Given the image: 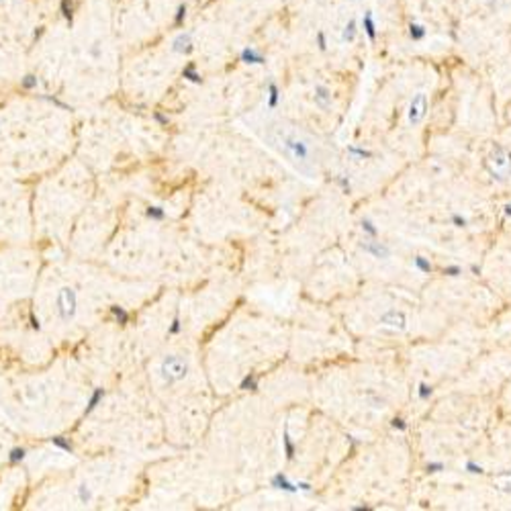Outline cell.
<instances>
[{
    "label": "cell",
    "instance_id": "obj_1",
    "mask_svg": "<svg viewBox=\"0 0 511 511\" xmlns=\"http://www.w3.org/2000/svg\"><path fill=\"white\" fill-rule=\"evenodd\" d=\"M266 139L288 164L295 166V170H299L301 174H305L307 178L317 176L315 145H313L311 137H307L303 131H299L291 125L276 123V125H270Z\"/></svg>",
    "mask_w": 511,
    "mask_h": 511
},
{
    "label": "cell",
    "instance_id": "obj_2",
    "mask_svg": "<svg viewBox=\"0 0 511 511\" xmlns=\"http://www.w3.org/2000/svg\"><path fill=\"white\" fill-rule=\"evenodd\" d=\"M485 166H487V170L491 172L493 178H497L499 182H503L511 174V153L505 147L495 145L491 149L489 158L485 160Z\"/></svg>",
    "mask_w": 511,
    "mask_h": 511
},
{
    "label": "cell",
    "instance_id": "obj_3",
    "mask_svg": "<svg viewBox=\"0 0 511 511\" xmlns=\"http://www.w3.org/2000/svg\"><path fill=\"white\" fill-rule=\"evenodd\" d=\"M186 374H189V362L178 354L166 356L160 364V377L166 384H176V383L184 381Z\"/></svg>",
    "mask_w": 511,
    "mask_h": 511
},
{
    "label": "cell",
    "instance_id": "obj_4",
    "mask_svg": "<svg viewBox=\"0 0 511 511\" xmlns=\"http://www.w3.org/2000/svg\"><path fill=\"white\" fill-rule=\"evenodd\" d=\"M56 309H58V315L64 323L72 321L76 317V311H78V293L74 291L72 286H62L58 291V297H56Z\"/></svg>",
    "mask_w": 511,
    "mask_h": 511
},
{
    "label": "cell",
    "instance_id": "obj_5",
    "mask_svg": "<svg viewBox=\"0 0 511 511\" xmlns=\"http://www.w3.org/2000/svg\"><path fill=\"white\" fill-rule=\"evenodd\" d=\"M425 113H428V96H425V92H417L411 98V102H409V111H407L409 123L419 125L425 119Z\"/></svg>",
    "mask_w": 511,
    "mask_h": 511
},
{
    "label": "cell",
    "instance_id": "obj_6",
    "mask_svg": "<svg viewBox=\"0 0 511 511\" xmlns=\"http://www.w3.org/2000/svg\"><path fill=\"white\" fill-rule=\"evenodd\" d=\"M379 323L383 327H388L393 331H405L407 329V317L403 311H397V309H388L381 315Z\"/></svg>",
    "mask_w": 511,
    "mask_h": 511
},
{
    "label": "cell",
    "instance_id": "obj_7",
    "mask_svg": "<svg viewBox=\"0 0 511 511\" xmlns=\"http://www.w3.org/2000/svg\"><path fill=\"white\" fill-rule=\"evenodd\" d=\"M360 248H362L366 254L374 256V258H379V260H386L388 256H390V250H388V246H384V244L377 242V240H374V237H364V242L360 244Z\"/></svg>",
    "mask_w": 511,
    "mask_h": 511
},
{
    "label": "cell",
    "instance_id": "obj_8",
    "mask_svg": "<svg viewBox=\"0 0 511 511\" xmlns=\"http://www.w3.org/2000/svg\"><path fill=\"white\" fill-rule=\"evenodd\" d=\"M313 98H315V105L323 111H327L331 107V92H329L327 86H323V84H317L315 86V96Z\"/></svg>",
    "mask_w": 511,
    "mask_h": 511
},
{
    "label": "cell",
    "instance_id": "obj_9",
    "mask_svg": "<svg viewBox=\"0 0 511 511\" xmlns=\"http://www.w3.org/2000/svg\"><path fill=\"white\" fill-rule=\"evenodd\" d=\"M172 51H174V54H189V51H192L191 33H180V35L174 39V43H172Z\"/></svg>",
    "mask_w": 511,
    "mask_h": 511
},
{
    "label": "cell",
    "instance_id": "obj_10",
    "mask_svg": "<svg viewBox=\"0 0 511 511\" xmlns=\"http://www.w3.org/2000/svg\"><path fill=\"white\" fill-rule=\"evenodd\" d=\"M493 487L501 493H511V470H505V472H499L493 476Z\"/></svg>",
    "mask_w": 511,
    "mask_h": 511
},
{
    "label": "cell",
    "instance_id": "obj_11",
    "mask_svg": "<svg viewBox=\"0 0 511 511\" xmlns=\"http://www.w3.org/2000/svg\"><path fill=\"white\" fill-rule=\"evenodd\" d=\"M270 483H272V487L282 489V491H288V493H297V491H299V487H297V485H293V483L288 481L282 472H278V474L272 476V481H270Z\"/></svg>",
    "mask_w": 511,
    "mask_h": 511
},
{
    "label": "cell",
    "instance_id": "obj_12",
    "mask_svg": "<svg viewBox=\"0 0 511 511\" xmlns=\"http://www.w3.org/2000/svg\"><path fill=\"white\" fill-rule=\"evenodd\" d=\"M362 27H364V33L368 35V39H370V41L377 39V23H374L372 12H370V10H366V12H364V16H362Z\"/></svg>",
    "mask_w": 511,
    "mask_h": 511
},
{
    "label": "cell",
    "instance_id": "obj_13",
    "mask_svg": "<svg viewBox=\"0 0 511 511\" xmlns=\"http://www.w3.org/2000/svg\"><path fill=\"white\" fill-rule=\"evenodd\" d=\"M242 62H246V64H264V62H266V58L260 54L258 49H254V47H246V49L242 51Z\"/></svg>",
    "mask_w": 511,
    "mask_h": 511
},
{
    "label": "cell",
    "instance_id": "obj_14",
    "mask_svg": "<svg viewBox=\"0 0 511 511\" xmlns=\"http://www.w3.org/2000/svg\"><path fill=\"white\" fill-rule=\"evenodd\" d=\"M102 399H105V388H100V386H98V388H94V390H92V395H90V399H88V407H86V415L94 411V409H96V407L100 405V401H102Z\"/></svg>",
    "mask_w": 511,
    "mask_h": 511
},
{
    "label": "cell",
    "instance_id": "obj_15",
    "mask_svg": "<svg viewBox=\"0 0 511 511\" xmlns=\"http://www.w3.org/2000/svg\"><path fill=\"white\" fill-rule=\"evenodd\" d=\"M356 33H358V23H356L354 19H350V21L346 23L344 31H342V41H344V43H352V41L356 39Z\"/></svg>",
    "mask_w": 511,
    "mask_h": 511
},
{
    "label": "cell",
    "instance_id": "obj_16",
    "mask_svg": "<svg viewBox=\"0 0 511 511\" xmlns=\"http://www.w3.org/2000/svg\"><path fill=\"white\" fill-rule=\"evenodd\" d=\"M76 497H78V501H80V503H90V501H92V491H90V487H88L86 483L78 485V489H76Z\"/></svg>",
    "mask_w": 511,
    "mask_h": 511
},
{
    "label": "cell",
    "instance_id": "obj_17",
    "mask_svg": "<svg viewBox=\"0 0 511 511\" xmlns=\"http://www.w3.org/2000/svg\"><path fill=\"white\" fill-rule=\"evenodd\" d=\"M425 27L423 25H419V23H411L409 25V37H411L413 41H421V39H425Z\"/></svg>",
    "mask_w": 511,
    "mask_h": 511
},
{
    "label": "cell",
    "instance_id": "obj_18",
    "mask_svg": "<svg viewBox=\"0 0 511 511\" xmlns=\"http://www.w3.org/2000/svg\"><path fill=\"white\" fill-rule=\"evenodd\" d=\"M51 444H54L56 448H60V450H64V452H67V454H72V452H74V446H72L65 438H62V436L51 438Z\"/></svg>",
    "mask_w": 511,
    "mask_h": 511
},
{
    "label": "cell",
    "instance_id": "obj_19",
    "mask_svg": "<svg viewBox=\"0 0 511 511\" xmlns=\"http://www.w3.org/2000/svg\"><path fill=\"white\" fill-rule=\"evenodd\" d=\"M268 109H274L276 105H278V86L274 82H270V86H268Z\"/></svg>",
    "mask_w": 511,
    "mask_h": 511
},
{
    "label": "cell",
    "instance_id": "obj_20",
    "mask_svg": "<svg viewBox=\"0 0 511 511\" xmlns=\"http://www.w3.org/2000/svg\"><path fill=\"white\" fill-rule=\"evenodd\" d=\"M111 313L117 317V321L121 323V325H125V323L129 321V313L123 309V307H119V305H113V307H111Z\"/></svg>",
    "mask_w": 511,
    "mask_h": 511
},
{
    "label": "cell",
    "instance_id": "obj_21",
    "mask_svg": "<svg viewBox=\"0 0 511 511\" xmlns=\"http://www.w3.org/2000/svg\"><path fill=\"white\" fill-rule=\"evenodd\" d=\"M182 76H184V78H189L191 82H200V80H202V78H200V74L196 72V65H194V64H189V65H186L184 70H182Z\"/></svg>",
    "mask_w": 511,
    "mask_h": 511
},
{
    "label": "cell",
    "instance_id": "obj_22",
    "mask_svg": "<svg viewBox=\"0 0 511 511\" xmlns=\"http://www.w3.org/2000/svg\"><path fill=\"white\" fill-rule=\"evenodd\" d=\"M240 388L242 390H258V379H256V374H248V377L242 381Z\"/></svg>",
    "mask_w": 511,
    "mask_h": 511
},
{
    "label": "cell",
    "instance_id": "obj_23",
    "mask_svg": "<svg viewBox=\"0 0 511 511\" xmlns=\"http://www.w3.org/2000/svg\"><path fill=\"white\" fill-rule=\"evenodd\" d=\"M282 442H284V452H286V458H288V460H293V456H295V446H293V442H291V436H288V428H284Z\"/></svg>",
    "mask_w": 511,
    "mask_h": 511
},
{
    "label": "cell",
    "instance_id": "obj_24",
    "mask_svg": "<svg viewBox=\"0 0 511 511\" xmlns=\"http://www.w3.org/2000/svg\"><path fill=\"white\" fill-rule=\"evenodd\" d=\"M145 215H147L149 219H153V221H162V219L166 217V211H164L162 207H147Z\"/></svg>",
    "mask_w": 511,
    "mask_h": 511
},
{
    "label": "cell",
    "instance_id": "obj_25",
    "mask_svg": "<svg viewBox=\"0 0 511 511\" xmlns=\"http://www.w3.org/2000/svg\"><path fill=\"white\" fill-rule=\"evenodd\" d=\"M25 456H27V450H25V448H12L10 454H8V460L14 464V462H21Z\"/></svg>",
    "mask_w": 511,
    "mask_h": 511
},
{
    "label": "cell",
    "instance_id": "obj_26",
    "mask_svg": "<svg viewBox=\"0 0 511 511\" xmlns=\"http://www.w3.org/2000/svg\"><path fill=\"white\" fill-rule=\"evenodd\" d=\"M62 14L65 16L67 21L72 23V16H74V12H72V2H70V0H62Z\"/></svg>",
    "mask_w": 511,
    "mask_h": 511
},
{
    "label": "cell",
    "instance_id": "obj_27",
    "mask_svg": "<svg viewBox=\"0 0 511 511\" xmlns=\"http://www.w3.org/2000/svg\"><path fill=\"white\" fill-rule=\"evenodd\" d=\"M21 86H23V88H27V90H31V88H35V86H37V78H35V76H33V74L25 76V78H23V82H21Z\"/></svg>",
    "mask_w": 511,
    "mask_h": 511
},
{
    "label": "cell",
    "instance_id": "obj_28",
    "mask_svg": "<svg viewBox=\"0 0 511 511\" xmlns=\"http://www.w3.org/2000/svg\"><path fill=\"white\" fill-rule=\"evenodd\" d=\"M362 229H364L370 237H377V233H379V231H377V227H372V223H370L368 219H364V221H362Z\"/></svg>",
    "mask_w": 511,
    "mask_h": 511
},
{
    "label": "cell",
    "instance_id": "obj_29",
    "mask_svg": "<svg viewBox=\"0 0 511 511\" xmlns=\"http://www.w3.org/2000/svg\"><path fill=\"white\" fill-rule=\"evenodd\" d=\"M348 151L352 153V156H358V158H370V156H372L370 151H366V149H358V147H348Z\"/></svg>",
    "mask_w": 511,
    "mask_h": 511
},
{
    "label": "cell",
    "instance_id": "obj_30",
    "mask_svg": "<svg viewBox=\"0 0 511 511\" xmlns=\"http://www.w3.org/2000/svg\"><path fill=\"white\" fill-rule=\"evenodd\" d=\"M180 327H182V325H180V317L176 315L174 321H172V325H170V329H168V333H170V335H176V333L180 331Z\"/></svg>",
    "mask_w": 511,
    "mask_h": 511
},
{
    "label": "cell",
    "instance_id": "obj_31",
    "mask_svg": "<svg viewBox=\"0 0 511 511\" xmlns=\"http://www.w3.org/2000/svg\"><path fill=\"white\" fill-rule=\"evenodd\" d=\"M415 266H417L419 270H423V272H430V270H432L430 262H425V260L421 258V256H419V258H415Z\"/></svg>",
    "mask_w": 511,
    "mask_h": 511
},
{
    "label": "cell",
    "instance_id": "obj_32",
    "mask_svg": "<svg viewBox=\"0 0 511 511\" xmlns=\"http://www.w3.org/2000/svg\"><path fill=\"white\" fill-rule=\"evenodd\" d=\"M317 45H319V49H321V51H325V49H327V41H325V33H323V31H319V33H317Z\"/></svg>",
    "mask_w": 511,
    "mask_h": 511
},
{
    "label": "cell",
    "instance_id": "obj_33",
    "mask_svg": "<svg viewBox=\"0 0 511 511\" xmlns=\"http://www.w3.org/2000/svg\"><path fill=\"white\" fill-rule=\"evenodd\" d=\"M184 16H186V6L182 4V6H178V12H176V25H182V21H184Z\"/></svg>",
    "mask_w": 511,
    "mask_h": 511
},
{
    "label": "cell",
    "instance_id": "obj_34",
    "mask_svg": "<svg viewBox=\"0 0 511 511\" xmlns=\"http://www.w3.org/2000/svg\"><path fill=\"white\" fill-rule=\"evenodd\" d=\"M430 395H432V386L421 384V386H419V397H421V399H428Z\"/></svg>",
    "mask_w": 511,
    "mask_h": 511
},
{
    "label": "cell",
    "instance_id": "obj_35",
    "mask_svg": "<svg viewBox=\"0 0 511 511\" xmlns=\"http://www.w3.org/2000/svg\"><path fill=\"white\" fill-rule=\"evenodd\" d=\"M452 221L456 223V227H464V225H466V219H464V217H460V215H454V217H452Z\"/></svg>",
    "mask_w": 511,
    "mask_h": 511
},
{
    "label": "cell",
    "instance_id": "obj_36",
    "mask_svg": "<svg viewBox=\"0 0 511 511\" xmlns=\"http://www.w3.org/2000/svg\"><path fill=\"white\" fill-rule=\"evenodd\" d=\"M31 327H33V329H37V331L41 329V325H39V319L35 317V313H31Z\"/></svg>",
    "mask_w": 511,
    "mask_h": 511
},
{
    "label": "cell",
    "instance_id": "obj_37",
    "mask_svg": "<svg viewBox=\"0 0 511 511\" xmlns=\"http://www.w3.org/2000/svg\"><path fill=\"white\" fill-rule=\"evenodd\" d=\"M153 117H156V121H158L160 125H166V123H168V119H166L164 115H160V113H156V115H153Z\"/></svg>",
    "mask_w": 511,
    "mask_h": 511
},
{
    "label": "cell",
    "instance_id": "obj_38",
    "mask_svg": "<svg viewBox=\"0 0 511 511\" xmlns=\"http://www.w3.org/2000/svg\"><path fill=\"white\" fill-rule=\"evenodd\" d=\"M466 468H470V472H483V468H481V466H476V464H472V462H468V464H466Z\"/></svg>",
    "mask_w": 511,
    "mask_h": 511
},
{
    "label": "cell",
    "instance_id": "obj_39",
    "mask_svg": "<svg viewBox=\"0 0 511 511\" xmlns=\"http://www.w3.org/2000/svg\"><path fill=\"white\" fill-rule=\"evenodd\" d=\"M446 272H448V274H450V276H456V274H458V272H460V268H448Z\"/></svg>",
    "mask_w": 511,
    "mask_h": 511
},
{
    "label": "cell",
    "instance_id": "obj_40",
    "mask_svg": "<svg viewBox=\"0 0 511 511\" xmlns=\"http://www.w3.org/2000/svg\"><path fill=\"white\" fill-rule=\"evenodd\" d=\"M393 425H395V428H399V430H403V428H405V423H403L401 419H395V421H393Z\"/></svg>",
    "mask_w": 511,
    "mask_h": 511
},
{
    "label": "cell",
    "instance_id": "obj_41",
    "mask_svg": "<svg viewBox=\"0 0 511 511\" xmlns=\"http://www.w3.org/2000/svg\"><path fill=\"white\" fill-rule=\"evenodd\" d=\"M505 211H507V213L511 215V204H507V207H505Z\"/></svg>",
    "mask_w": 511,
    "mask_h": 511
},
{
    "label": "cell",
    "instance_id": "obj_42",
    "mask_svg": "<svg viewBox=\"0 0 511 511\" xmlns=\"http://www.w3.org/2000/svg\"><path fill=\"white\" fill-rule=\"evenodd\" d=\"M317 2H321V4H323V2H325V0H317Z\"/></svg>",
    "mask_w": 511,
    "mask_h": 511
}]
</instances>
